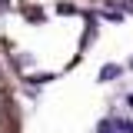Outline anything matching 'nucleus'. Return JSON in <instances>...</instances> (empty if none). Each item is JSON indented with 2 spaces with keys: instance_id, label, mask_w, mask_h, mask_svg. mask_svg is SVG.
Wrapping results in <instances>:
<instances>
[{
  "instance_id": "1",
  "label": "nucleus",
  "mask_w": 133,
  "mask_h": 133,
  "mask_svg": "<svg viewBox=\"0 0 133 133\" xmlns=\"http://www.w3.org/2000/svg\"><path fill=\"white\" fill-rule=\"evenodd\" d=\"M0 133H17V123H14V110H10V100H7L3 80H0Z\"/></svg>"
}]
</instances>
